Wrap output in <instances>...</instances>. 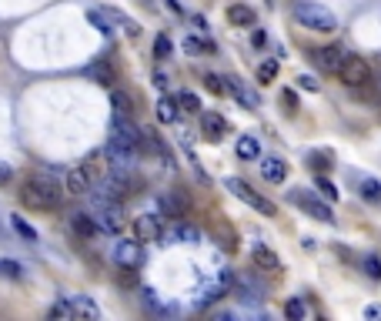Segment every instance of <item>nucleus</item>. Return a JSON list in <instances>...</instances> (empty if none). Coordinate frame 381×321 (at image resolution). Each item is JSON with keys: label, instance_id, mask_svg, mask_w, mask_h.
Here are the masks:
<instances>
[{"label": "nucleus", "instance_id": "f03ea898", "mask_svg": "<svg viewBox=\"0 0 381 321\" xmlns=\"http://www.w3.org/2000/svg\"><path fill=\"white\" fill-rule=\"evenodd\" d=\"M294 17H298V24L301 27L318 30V34H331V30L338 27V17H334L328 7L315 4V0H301V4L294 7Z\"/></svg>", "mask_w": 381, "mask_h": 321}, {"label": "nucleus", "instance_id": "6ab92c4d", "mask_svg": "<svg viewBox=\"0 0 381 321\" xmlns=\"http://www.w3.org/2000/svg\"><path fill=\"white\" fill-rule=\"evenodd\" d=\"M261 174H265V181H271V184H281V181L288 178V164H284L281 157H265V161H261Z\"/></svg>", "mask_w": 381, "mask_h": 321}, {"label": "nucleus", "instance_id": "b1692460", "mask_svg": "<svg viewBox=\"0 0 381 321\" xmlns=\"http://www.w3.org/2000/svg\"><path fill=\"white\" fill-rule=\"evenodd\" d=\"M228 20L234 27H254V11L244 4H234V7H228Z\"/></svg>", "mask_w": 381, "mask_h": 321}, {"label": "nucleus", "instance_id": "ea45409f", "mask_svg": "<svg viewBox=\"0 0 381 321\" xmlns=\"http://www.w3.org/2000/svg\"><path fill=\"white\" fill-rule=\"evenodd\" d=\"M281 101H284V107H288V111H298V97H294V90H284V94H281Z\"/></svg>", "mask_w": 381, "mask_h": 321}, {"label": "nucleus", "instance_id": "79ce46f5", "mask_svg": "<svg viewBox=\"0 0 381 321\" xmlns=\"http://www.w3.org/2000/svg\"><path fill=\"white\" fill-rule=\"evenodd\" d=\"M311 167H318V171H325V167H331L328 155H311Z\"/></svg>", "mask_w": 381, "mask_h": 321}, {"label": "nucleus", "instance_id": "423d86ee", "mask_svg": "<svg viewBox=\"0 0 381 321\" xmlns=\"http://www.w3.org/2000/svg\"><path fill=\"white\" fill-rule=\"evenodd\" d=\"M111 141H121V144H127V147L138 151L140 144H144V131H140L134 121H127L124 114H117L114 124H111Z\"/></svg>", "mask_w": 381, "mask_h": 321}, {"label": "nucleus", "instance_id": "c03bdc74", "mask_svg": "<svg viewBox=\"0 0 381 321\" xmlns=\"http://www.w3.org/2000/svg\"><path fill=\"white\" fill-rule=\"evenodd\" d=\"M365 318H368V321H381V305H368V308H365Z\"/></svg>", "mask_w": 381, "mask_h": 321}, {"label": "nucleus", "instance_id": "473e14b6", "mask_svg": "<svg viewBox=\"0 0 381 321\" xmlns=\"http://www.w3.org/2000/svg\"><path fill=\"white\" fill-rule=\"evenodd\" d=\"M274 78H278V61H265V64L258 67V80L261 84H271Z\"/></svg>", "mask_w": 381, "mask_h": 321}, {"label": "nucleus", "instance_id": "a878e982", "mask_svg": "<svg viewBox=\"0 0 381 321\" xmlns=\"http://www.w3.org/2000/svg\"><path fill=\"white\" fill-rule=\"evenodd\" d=\"M171 238H174V241H184V244H198V241H201V231H198V228H190V224H178Z\"/></svg>", "mask_w": 381, "mask_h": 321}, {"label": "nucleus", "instance_id": "f8f14e48", "mask_svg": "<svg viewBox=\"0 0 381 321\" xmlns=\"http://www.w3.org/2000/svg\"><path fill=\"white\" fill-rule=\"evenodd\" d=\"M161 211H164L167 218H181V214L188 211V194L181 191V188H174V191H167L164 198H161Z\"/></svg>", "mask_w": 381, "mask_h": 321}, {"label": "nucleus", "instance_id": "dca6fc26", "mask_svg": "<svg viewBox=\"0 0 381 321\" xmlns=\"http://www.w3.org/2000/svg\"><path fill=\"white\" fill-rule=\"evenodd\" d=\"M134 234H138L140 241H157L161 238V221L154 218V214H140L134 221Z\"/></svg>", "mask_w": 381, "mask_h": 321}, {"label": "nucleus", "instance_id": "20e7f679", "mask_svg": "<svg viewBox=\"0 0 381 321\" xmlns=\"http://www.w3.org/2000/svg\"><path fill=\"white\" fill-rule=\"evenodd\" d=\"M224 188H228V191L234 194V198H241L244 205H251L254 211H261L265 218H274V214H278L274 201H267L265 194L251 191V184H248V181H241V178H228V181H224Z\"/></svg>", "mask_w": 381, "mask_h": 321}, {"label": "nucleus", "instance_id": "1a4fd4ad", "mask_svg": "<svg viewBox=\"0 0 381 321\" xmlns=\"http://www.w3.org/2000/svg\"><path fill=\"white\" fill-rule=\"evenodd\" d=\"M104 157L114 164V171H127V167H134V147H127L121 141H111L104 147Z\"/></svg>", "mask_w": 381, "mask_h": 321}, {"label": "nucleus", "instance_id": "37998d69", "mask_svg": "<svg viewBox=\"0 0 381 321\" xmlns=\"http://www.w3.org/2000/svg\"><path fill=\"white\" fill-rule=\"evenodd\" d=\"M251 44L258 47V51H261V47L267 44V34H265V30H254V34H251Z\"/></svg>", "mask_w": 381, "mask_h": 321}, {"label": "nucleus", "instance_id": "f257e3e1", "mask_svg": "<svg viewBox=\"0 0 381 321\" xmlns=\"http://www.w3.org/2000/svg\"><path fill=\"white\" fill-rule=\"evenodd\" d=\"M20 201H24L30 211H51V207L61 205V188L54 184L51 178H30L20 188Z\"/></svg>", "mask_w": 381, "mask_h": 321}, {"label": "nucleus", "instance_id": "9b49d317", "mask_svg": "<svg viewBox=\"0 0 381 321\" xmlns=\"http://www.w3.org/2000/svg\"><path fill=\"white\" fill-rule=\"evenodd\" d=\"M251 261L261 271H267V274H278V271H281V258L274 255L267 244H254V248H251Z\"/></svg>", "mask_w": 381, "mask_h": 321}, {"label": "nucleus", "instance_id": "412c9836", "mask_svg": "<svg viewBox=\"0 0 381 321\" xmlns=\"http://www.w3.org/2000/svg\"><path fill=\"white\" fill-rule=\"evenodd\" d=\"M238 157H241V161H258V157H261V144H258L254 134H241V138H238Z\"/></svg>", "mask_w": 381, "mask_h": 321}, {"label": "nucleus", "instance_id": "0eeeda50", "mask_svg": "<svg viewBox=\"0 0 381 321\" xmlns=\"http://www.w3.org/2000/svg\"><path fill=\"white\" fill-rule=\"evenodd\" d=\"M291 201L298 207H305L308 214H311V218L315 221H325V224H334V214H331V207L325 205V201H318L315 194H305V191H294L291 194Z\"/></svg>", "mask_w": 381, "mask_h": 321}, {"label": "nucleus", "instance_id": "393cba45", "mask_svg": "<svg viewBox=\"0 0 381 321\" xmlns=\"http://www.w3.org/2000/svg\"><path fill=\"white\" fill-rule=\"evenodd\" d=\"M157 117H161L164 124H174V121H178V104L171 101V97H161V101H157Z\"/></svg>", "mask_w": 381, "mask_h": 321}, {"label": "nucleus", "instance_id": "a18cd8bd", "mask_svg": "<svg viewBox=\"0 0 381 321\" xmlns=\"http://www.w3.org/2000/svg\"><path fill=\"white\" fill-rule=\"evenodd\" d=\"M4 181H11V164H7V161H0V184H4Z\"/></svg>", "mask_w": 381, "mask_h": 321}, {"label": "nucleus", "instance_id": "bb28decb", "mask_svg": "<svg viewBox=\"0 0 381 321\" xmlns=\"http://www.w3.org/2000/svg\"><path fill=\"white\" fill-rule=\"evenodd\" d=\"M0 278H11V281H20L24 278V268L11 261V258H0Z\"/></svg>", "mask_w": 381, "mask_h": 321}, {"label": "nucleus", "instance_id": "5701e85b", "mask_svg": "<svg viewBox=\"0 0 381 321\" xmlns=\"http://www.w3.org/2000/svg\"><path fill=\"white\" fill-rule=\"evenodd\" d=\"M90 78L97 80V84H104V87H114V84H117V74H114V67L107 64V61H97V64L90 67Z\"/></svg>", "mask_w": 381, "mask_h": 321}, {"label": "nucleus", "instance_id": "c756f323", "mask_svg": "<svg viewBox=\"0 0 381 321\" xmlns=\"http://www.w3.org/2000/svg\"><path fill=\"white\" fill-rule=\"evenodd\" d=\"M178 104H181V111H190V114H198V111H201V101H198V94H190V90H181V94H178Z\"/></svg>", "mask_w": 381, "mask_h": 321}, {"label": "nucleus", "instance_id": "2eb2a0df", "mask_svg": "<svg viewBox=\"0 0 381 321\" xmlns=\"http://www.w3.org/2000/svg\"><path fill=\"white\" fill-rule=\"evenodd\" d=\"M201 131L204 138H211V141H221L224 134H228V121L221 114H214V111H207V114L201 117Z\"/></svg>", "mask_w": 381, "mask_h": 321}, {"label": "nucleus", "instance_id": "e433bc0d", "mask_svg": "<svg viewBox=\"0 0 381 321\" xmlns=\"http://www.w3.org/2000/svg\"><path fill=\"white\" fill-rule=\"evenodd\" d=\"M204 87L211 90V94H228V87H224V78H217V74H207V78H204Z\"/></svg>", "mask_w": 381, "mask_h": 321}, {"label": "nucleus", "instance_id": "6e6552de", "mask_svg": "<svg viewBox=\"0 0 381 321\" xmlns=\"http://www.w3.org/2000/svg\"><path fill=\"white\" fill-rule=\"evenodd\" d=\"M311 57H315V64L321 67L325 74H338V71H341V64H344V57H348V54H344L341 47H318V51L311 54Z\"/></svg>", "mask_w": 381, "mask_h": 321}, {"label": "nucleus", "instance_id": "aec40b11", "mask_svg": "<svg viewBox=\"0 0 381 321\" xmlns=\"http://www.w3.org/2000/svg\"><path fill=\"white\" fill-rule=\"evenodd\" d=\"M224 80H228L224 87H228L231 97H238V101H241L244 107H248V111H254V107H258V94H254V90L241 87V80H238V78H224Z\"/></svg>", "mask_w": 381, "mask_h": 321}, {"label": "nucleus", "instance_id": "f3484780", "mask_svg": "<svg viewBox=\"0 0 381 321\" xmlns=\"http://www.w3.org/2000/svg\"><path fill=\"white\" fill-rule=\"evenodd\" d=\"M131 191V184H127L124 171H117V174H111V178L101 181V194H107V198H114V201H121L124 194Z\"/></svg>", "mask_w": 381, "mask_h": 321}, {"label": "nucleus", "instance_id": "c85d7f7f", "mask_svg": "<svg viewBox=\"0 0 381 321\" xmlns=\"http://www.w3.org/2000/svg\"><path fill=\"white\" fill-rule=\"evenodd\" d=\"M11 224H13V231L20 234L24 241H37V231H34V228H30V224H27V221L20 218V214H13V218H11Z\"/></svg>", "mask_w": 381, "mask_h": 321}, {"label": "nucleus", "instance_id": "39448f33", "mask_svg": "<svg viewBox=\"0 0 381 321\" xmlns=\"http://www.w3.org/2000/svg\"><path fill=\"white\" fill-rule=\"evenodd\" d=\"M338 78H341L348 87H365V84L371 80V67H368V61H361V57H355V54H348L341 71H338Z\"/></svg>", "mask_w": 381, "mask_h": 321}, {"label": "nucleus", "instance_id": "ddd939ff", "mask_svg": "<svg viewBox=\"0 0 381 321\" xmlns=\"http://www.w3.org/2000/svg\"><path fill=\"white\" fill-rule=\"evenodd\" d=\"M71 228H74L80 238H97V234H101V224H97V218H94V214H87V211H74V214H71Z\"/></svg>", "mask_w": 381, "mask_h": 321}, {"label": "nucleus", "instance_id": "cd10ccee", "mask_svg": "<svg viewBox=\"0 0 381 321\" xmlns=\"http://www.w3.org/2000/svg\"><path fill=\"white\" fill-rule=\"evenodd\" d=\"M181 47H184L188 54H194V57H198V54L214 51V44H211V40H198V37H184V40H181Z\"/></svg>", "mask_w": 381, "mask_h": 321}, {"label": "nucleus", "instance_id": "7ed1b4c3", "mask_svg": "<svg viewBox=\"0 0 381 321\" xmlns=\"http://www.w3.org/2000/svg\"><path fill=\"white\" fill-rule=\"evenodd\" d=\"M90 214L97 218L104 234H121L124 231V211H121V201L114 198H107V194H97L94 198V207H90Z\"/></svg>", "mask_w": 381, "mask_h": 321}, {"label": "nucleus", "instance_id": "4be33fe9", "mask_svg": "<svg viewBox=\"0 0 381 321\" xmlns=\"http://www.w3.org/2000/svg\"><path fill=\"white\" fill-rule=\"evenodd\" d=\"M358 194L371 201V205H378L381 201V181L378 178H358Z\"/></svg>", "mask_w": 381, "mask_h": 321}, {"label": "nucleus", "instance_id": "a211bd4d", "mask_svg": "<svg viewBox=\"0 0 381 321\" xmlns=\"http://www.w3.org/2000/svg\"><path fill=\"white\" fill-rule=\"evenodd\" d=\"M67 301H71V308H74L77 318H90V321L101 318V308H97V305H94L87 295H71Z\"/></svg>", "mask_w": 381, "mask_h": 321}, {"label": "nucleus", "instance_id": "4468645a", "mask_svg": "<svg viewBox=\"0 0 381 321\" xmlns=\"http://www.w3.org/2000/svg\"><path fill=\"white\" fill-rule=\"evenodd\" d=\"M64 188H67V194H74V198L87 194V191H90V174H87V167H74V171H67V181H64Z\"/></svg>", "mask_w": 381, "mask_h": 321}, {"label": "nucleus", "instance_id": "72a5a7b5", "mask_svg": "<svg viewBox=\"0 0 381 321\" xmlns=\"http://www.w3.org/2000/svg\"><path fill=\"white\" fill-rule=\"evenodd\" d=\"M284 315H288V318H294V321H301V318H305V315H308L305 301H301V298H291V301L284 305Z\"/></svg>", "mask_w": 381, "mask_h": 321}, {"label": "nucleus", "instance_id": "58836bf2", "mask_svg": "<svg viewBox=\"0 0 381 321\" xmlns=\"http://www.w3.org/2000/svg\"><path fill=\"white\" fill-rule=\"evenodd\" d=\"M111 101H114V114H127V111H131V101H127L121 90H114V97H111Z\"/></svg>", "mask_w": 381, "mask_h": 321}, {"label": "nucleus", "instance_id": "2f4dec72", "mask_svg": "<svg viewBox=\"0 0 381 321\" xmlns=\"http://www.w3.org/2000/svg\"><path fill=\"white\" fill-rule=\"evenodd\" d=\"M51 318H61V321H74L77 315H74V308H71V301L64 298V301H57V305H54V308H51Z\"/></svg>", "mask_w": 381, "mask_h": 321}, {"label": "nucleus", "instance_id": "9d476101", "mask_svg": "<svg viewBox=\"0 0 381 321\" xmlns=\"http://www.w3.org/2000/svg\"><path fill=\"white\" fill-rule=\"evenodd\" d=\"M140 238L138 241H117V248H114V261L121 265V268H138L140 265Z\"/></svg>", "mask_w": 381, "mask_h": 321}, {"label": "nucleus", "instance_id": "4c0bfd02", "mask_svg": "<svg viewBox=\"0 0 381 321\" xmlns=\"http://www.w3.org/2000/svg\"><path fill=\"white\" fill-rule=\"evenodd\" d=\"M365 274L378 281V278H381V258H375V255H368V258H365Z\"/></svg>", "mask_w": 381, "mask_h": 321}, {"label": "nucleus", "instance_id": "49530a36", "mask_svg": "<svg viewBox=\"0 0 381 321\" xmlns=\"http://www.w3.org/2000/svg\"><path fill=\"white\" fill-rule=\"evenodd\" d=\"M154 84L164 90V87H167V74H161V71H157V74H154Z\"/></svg>", "mask_w": 381, "mask_h": 321}, {"label": "nucleus", "instance_id": "f704fd0d", "mask_svg": "<svg viewBox=\"0 0 381 321\" xmlns=\"http://www.w3.org/2000/svg\"><path fill=\"white\" fill-rule=\"evenodd\" d=\"M154 57H161V61L171 57V37H167V34H157V37H154Z\"/></svg>", "mask_w": 381, "mask_h": 321}, {"label": "nucleus", "instance_id": "c9c22d12", "mask_svg": "<svg viewBox=\"0 0 381 321\" xmlns=\"http://www.w3.org/2000/svg\"><path fill=\"white\" fill-rule=\"evenodd\" d=\"M315 188H318L321 194H325L328 201H338V188H334V184H331L328 178H318V181H315Z\"/></svg>", "mask_w": 381, "mask_h": 321}, {"label": "nucleus", "instance_id": "a19ab883", "mask_svg": "<svg viewBox=\"0 0 381 321\" xmlns=\"http://www.w3.org/2000/svg\"><path fill=\"white\" fill-rule=\"evenodd\" d=\"M298 87L301 90H318V80L311 78V74H301V78H298Z\"/></svg>", "mask_w": 381, "mask_h": 321}, {"label": "nucleus", "instance_id": "7c9ffc66", "mask_svg": "<svg viewBox=\"0 0 381 321\" xmlns=\"http://www.w3.org/2000/svg\"><path fill=\"white\" fill-rule=\"evenodd\" d=\"M87 20L97 27L101 34H111V17H107L104 11H87Z\"/></svg>", "mask_w": 381, "mask_h": 321}]
</instances>
